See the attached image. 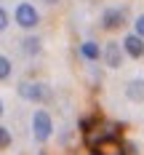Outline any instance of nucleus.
I'll list each match as a JSON object with an SVG mask.
<instances>
[{
  "label": "nucleus",
  "instance_id": "nucleus-12",
  "mask_svg": "<svg viewBox=\"0 0 144 155\" xmlns=\"http://www.w3.org/2000/svg\"><path fill=\"white\" fill-rule=\"evenodd\" d=\"M0 147L5 150V147H11V134H8V128L5 126H0Z\"/></svg>",
  "mask_w": 144,
  "mask_h": 155
},
{
  "label": "nucleus",
  "instance_id": "nucleus-13",
  "mask_svg": "<svg viewBox=\"0 0 144 155\" xmlns=\"http://www.w3.org/2000/svg\"><path fill=\"white\" fill-rule=\"evenodd\" d=\"M8 24H11V16H8V11H0V27H3V30H8Z\"/></svg>",
  "mask_w": 144,
  "mask_h": 155
},
{
  "label": "nucleus",
  "instance_id": "nucleus-1",
  "mask_svg": "<svg viewBox=\"0 0 144 155\" xmlns=\"http://www.w3.org/2000/svg\"><path fill=\"white\" fill-rule=\"evenodd\" d=\"M51 131H53L51 115H48L46 110H37V112L32 115V134H35V139H37V142H48Z\"/></svg>",
  "mask_w": 144,
  "mask_h": 155
},
{
  "label": "nucleus",
  "instance_id": "nucleus-15",
  "mask_svg": "<svg viewBox=\"0 0 144 155\" xmlns=\"http://www.w3.org/2000/svg\"><path fill=\"white\" fill-rule=\"evenodd\" d=\"M46 3H48V5H53V3H59V0H46Z\"/></svg>",
  "mask_w": 144,
  "mask_h": 155
},
{
  "label": "nucleus",
  "instance_id": "nucleus-16",
  "mask_svg": "<svg viewBox=\"0 0 144 155\" xmlns=\"http://www.w3.org/2000/svg\"><path fill=\"white\" fill-rule=\"evenodd\" d=\"M37 155H46V153H37Z\"/></svg>",
  "mask_w": 144,
  "mask_h": 155
},
{
  "label": "nucleus",
  "instance_id": "nucleus-2",
  "mask_svg": "<svg viewBox=\"0 0 144 155\" xmlns=\"http://www.w3.org/2000/svg\"><path fill=\"white\" fill-rule=\"evenodd\" d=\"M19 96H24L30 102H48L51 99V88L46 83H21L19 86Z\"/></svg>",
  "mask_w": 144,
  "mask_h": 155
},
{
  "label": "nucleus",
  "instance_id": "nucleus-4",
  "mask_svg": "<svg viewBox=\"0 0 144 155\" xmlns=\"http://www.w3.org/2000/svg\"><path fill=\"white\" fill-rule=\"evenodd\" d=\"M126 24V8H107L101 14V27L104 30H120Z\"/></svg>",
  "mask_w": 144,
  "mask_h": 155
},
{
  "label": "nucleus",
  "instance_id": "nucleus-11",
  "mask_svg": "<svg viewBox=\"0 0 144 155\" xmlns=\"http://www.w3.org/2000/svg\"><path fill=\"white\" fill-rule=\"evenodd\" d=\"M8 75H11V59L8 56H0V78L5 80Z\"/></svg>",
  "mask_w": 144,
  "mask_h": 155
},
{
  "label": "nucleus",
  "instance_id": "nucleus-14",
  "mask_svg": "<svg viewBox=\"0 0 144 155\" xmlns=\"http://www.w3.org/2000/svg\"><path fill=\"white\" fill-rule=\"evenodd\" d=\"M136 32H139V35L144 38V14L139 16V19H136Z\"/></svg>",
  "mask_w": 144,
  "mask_h": 155
},
{
  "label": "nucleus",
  "instance_id": "nucleus-10",
  "mask_svg": "<svg viewBox=\"0 0 144 155\" xmlns=\"http://www.w3.org/2000/svg\"><path fill=\"white\" fill-rule=\"evenodd\" d=\"M24 51H27L30 56L40 54V40H37V38H27V40H24Z\"/></svg>",
  "mask_w": 144,
  "mask_h": 155
},
{
  "label": "nucleus",
  "instance_id": "nucleus-5",
  "mask_svg": "<svg viewBox=\"0 0 144 155\" xmlns=\"http://www.w3.org/2000/svg\"><path fill=\"white\" fill-rule=\"evenodd\" d=\"M94 150H96L99 155H128V147H123L115 137H104Z\"/></svg>",
  "mask_w": 144,
  "mask_h": 155
},
{
  "label": "nucleus",
  "instance_id": "nucleus-9",
  "mask_svg": "<svg viewBox=\"0 0 144 155\" xmlns=\"http://www.w3.org/2000/svg\"><path fill=\"white\" fill-rule=\"evenodd\" d=\"M126 94H128L131 102H142L144 99V80H131L128 88H126Z\"/></svg>",
  "mask_w": 144,
  "mask_h": 155
},
{
  "label": "nucleus",
  "instance_id": "nucleus-3",
  "mask_svg": "<svg viewBox=\"0 0 144 155\" xmlns=\"http://www.w3.org/2000/svg\"><path fill=\"white\" fill-rule=\"evenodd\" d=\"M16 24L24 27V30H32V27L37 24V11H35V5L19 3V5H16Z\"/></svg>",
  "mask_w": 144,
  "mask_h": 155
},
{
  "label": "nucleus",
  "instance_id": "nucleus-6",
  "mask_svg": "<svg viewBox=\"0 0 144 155\" xmlns=\"http://www.w3.org/2000/svg\"><path fill=\"white\" fill-rule=\"evenodd\" d=\"M123 48H126L128 56L142 59V56H144V38L139 35V32H133V35H128L126 40H123Z\"/></svg>",
  "mask_w": 144,
  "mask_h": 155
},
{
  "label": "nucleus",
  "instance_id": "nucleus-7",
  "mask_svg": "<svg viewBox=\"0 0 144 155\" xmlns=\"http://www.w3.org/2000/svg\"><path fill=\"white\" fill-rule=\"evenodd\" d=\"M104 62H107V67H120L123 64V48H120V43H107Z\"/></svg>",
  "mask_w": 144,
  "mask_h": 155
},
{
  "label": "nucleus",
  "instance_id": "nucleus-8",
  "mask_svg": "<svg viewBox=\"0 0 144 155\" xmlns=\"http://www.w3.org/2000/svg\"><path fill=\"white\" fill-rule=\"evenodd\" d=\"M99 43H94V40H85V43H80V56L83 59H88V62H96L99 59Z\"/></svg>",
  "mask_w": 144,
  "mask_h": 155
}]
</instances>
